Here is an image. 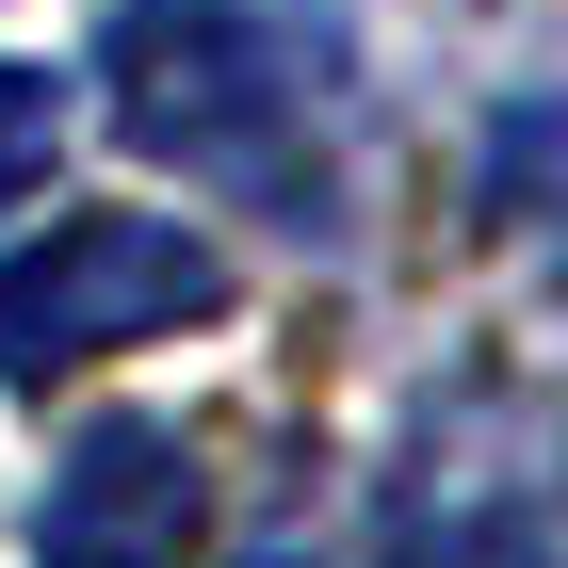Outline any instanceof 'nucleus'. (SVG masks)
Returning a JSON list of instances; mask_svg holds the SVG:
<instances>
[{"instance_id": "20e7f679", "label": "nucleus", "mask_w": 568, "mask_h": 568, "mask_svg": "<svg viewBox=\"0 0 568 568\" xmlns=\"http://www.w3.org/2000/svg\"><path fill=\"white\" fill-rule=\"evenodd\" d=\"M49 163H65V82L49 65H0V212L49 195Z\"/></svg>"}, {"instance_id": "f03ea898", "label": "nucleus", "mask_w": 568, "mask_h": 568, "mask_svg": "<svg viewBox=\"0 0 568 568\" xmlns=\"http://www.w3.org/2000/svg\"><path fill=\"white\" fill-rule=\"evenodd\" d=\"M212 308H227V261L179 212H65L49 244L0 261V374L65 390V374L163 342V325H212Z\"/></svg>"}, {"instance_id": "f257e3e1", "label": "nucleus", "mask_w": 568, "mask_h": 568, "mask_svg": "<svg viewBox=\"0 0 568 568\" xmlns=\"http://www.w3.org/2000/svg\"><path fill=\"white\" fill-rule=\"evenodd\" d=\"M114 114H131V146H163V163H212V179H261V195H293V114H308V49L276 33V17H244V0H131L114 17Z\"/></svg>"}, {"instance_id": "39448f33", "label": "nucleus", "mask_w": 568, "mask_h": 568, "mask_svg": "<svg viewBox=\"0 0 568 568\" xmlns=\"http://www.w3.org/2000/svg\"><path fill=\"white\" fill-rule=\"evenodd\" d=\"M471 568H536V536H471Z\"/></svg>"}, {"instance_id": "7ed1b4c3", "label": "nucleus", "mask_w": 568, "mask_h": 568, "mask_svg": "<svg viewBox=\"0 0 568 568\" xmlns=\"http://www.w3.org/2000/svg\"><path fill=\"white\" fill-rule=\"evenodd\" d=\"M212 552V471L179 423H82L49 471L33 568H195Z\"/></svg>"}]
</instances>
